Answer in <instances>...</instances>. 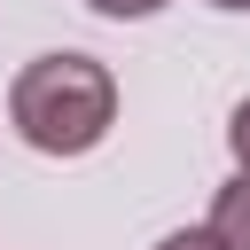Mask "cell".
Returning a JSON list of instances; mask_svg holds the SVG:
<instances>
[{
	"label": "cell",
	"instance_id": "277c9868",
	"mask_svg": "<svg viewBox=\"0 0 250 250\" xmlns=\"http://www.w3.org/2000/svg\"><path fill=\"white\" fill-rule=\"evenodd\" d=\"M227 141H234V164H242V172H250V102H242V109H234V125H227Z\"/></svg>",
	"mask_w": 250,
	"mask_h": 250
},
{
	"label": "cell",
	"instance_id": "3957f363",
	"mask_svg": "<svg viewBox=\"0 0 250 250\" xmlns=\"http://www.w3.org/2000/svg\"><path fill=\"white\" fill-rule=\"evenodd\" d=\"M156 250H227V242H219L211 227H180V234H164Z\"/></svg>",
	"mask_w": 250,
	"mask_h": 250
},
{
	"label": "cell",
	"instance_id": "8992f818",
	"mask_svg": "<svg viewBox=\"0 0 250 250\" xmlns=\"http://www.w3.org/2000/svg\"><path fill=\"white\" fill-rule=\"evenodd\" d=\"M211 8H250V0H211Z\"/></svg>",
	"mask_w": 250,
	"mask_h": 250
},
{
	"label": "cell",
	"instance_id": "5b68a950",
	"mask_svg": "<svg viewBox=\"0 0 250 250\" xmlns=\"http://www.w3.org/2000/svg\"><path fill=\"white\" fill-rule=\"evenodd\" d=\"M86 8H94V16H156L164 0H86Z\"/></svg>",
	"mask_w": 250,
	"mask_h": 250
},
{
	"label": "cell",
	"instance_id": "6da1fadb",
	"mask_svg": "<svg viewBox=\"0 0 250 250\" xmlns=\"http://www.w3.org/2000/svg\"><path fill=\"white\" fill-rule=\"evenodd\" d=\"M8 117H16V133L39 156H86L109 133V117H117V78L94 55H70V47L62 55H39V62L16 70Z\"/></svg>",
	"mask_w": 250,
	"mask_h": 250
},
{
	"label": "cell",
	"instance_id": "7a4b0ae2",
	"mask_svg": "<svg viewBox=\"0 0 250 250\" xmlns=\"http://www.w3.org/2000/svg\"><path fill=\"white\" fill-rule=\"evenodd\" d=\"M211 234H219L227 250H250V172L211 195Z\"/></svg>",
	"mask_w": 250,
	"mask_h": 250
}]
</instances>
